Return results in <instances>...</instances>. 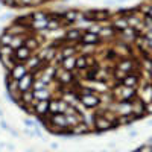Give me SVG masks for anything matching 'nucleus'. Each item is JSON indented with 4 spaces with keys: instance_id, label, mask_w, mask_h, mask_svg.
<instances>
[{
    "instance_id": "f257e3e1",
    "label": "nucleus",
    "mask_w": 152,
    "mask_h": 152,
    "mask_svg": "<svg viewBox=\"0 0 152 152\" xmlns=\"http://www.w3.org/2000/svg\"><path fill=\"white\" fill-rule=\"evenodd\" d=\"M9 97L55 135L84 137L152 114V2L38 9L0 34Z\"/></svg>"
},
{
    "instance_id": "f03ea898",
    "label": "nucleus",
    "mask_w": 152,
    "mask_h": 152,
    "mask_svg": "<svg viewBox=\"0 0 152 152\" xmlns=\"http://www.w3.org/2000/svg\"><path fill=\"white\" fill-rule=\"evenodd\" d=\"M5 6L12 9H28L29 11H38L46 9L47 5H52L58 0H0Z\"/></svg>"
}]
</instances>
